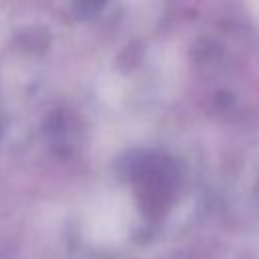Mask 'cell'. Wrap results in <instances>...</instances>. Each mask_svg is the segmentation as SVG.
<instances>
[{"instance_id":"1","label":"cell","mask_w":259,"mask_h":259,"mask_svg":"<svg viewBox=\"0 0 259 259\" xmlns=\"http://www.w3.org/2000/svg\"><path fill=\"white\" fill-rule=\"evenodd\" d=\"M132 217H134L132 202L123 194L119 192L107 194L91 208L85 225V233L89 241L97 245L119 243L132 227V221H134Z\"/></svg>"},{"instance_id":"2","label":"cell","mask_w":259,"mask_h":259,"mask_svg":"<svg viewBox=\"0 0 259 259\" xmlns=\"http://www.w3.org/2000/svg\"><path fill=\"white\" fill-rule=\"evenodd\" d=\"M257 10H259V2H257Z\"/></svg>"}]
</instances>
